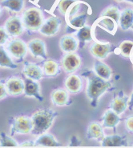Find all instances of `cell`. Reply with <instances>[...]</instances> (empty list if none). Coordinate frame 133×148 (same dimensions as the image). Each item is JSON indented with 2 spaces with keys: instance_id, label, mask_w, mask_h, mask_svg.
I'll use <instances>...</instances> for the list:
<instances>
[{
  "instance_id": "24",
  "label": "cell",
  "mask_w": 133,
  "mask_h": 148,
  "mask_svg": "<svg viewBox=\"0 0 133 148\" xmlns=\"http://www.w3.org/2000/svg\"><path fill=\"white\" fill-rule=\"evenodd\" d=\"M76 37L79 41V45L83 47L88 42L92 41V28L90 26H83V27L79 28L76 32Z\"/></svg>"
},
{
  "instance_id": "43",
  "label": "cell",
  "mask_w": 133,
  "mask_h": 148,
  "mask_svg": "<svg viewBox=\"0 0 133 148\" xmlns=\"http://www.w3.org/2000/svg\"><path fill=\"white\" fill-rule=\"evenodd\" d=\"M131 28H132V30H133V25H132V27H131Z\"/></svg>"
},
{
  "instance_id": "6",
  "label": "cell",
  "mask_w": 133,
  "mask_h": 148,
  "mask_svg": "<svg viewBox=\"0 0 133 148\" xmlns=\"http://www.w3.org/2000/svg\"><path fill=\"white\" fill-rule=\"evenodd\" d=\"M62 21L57 17H50L43 21L41 27L39 30L43 35L45 36H54L59 31Z\"/></svg>"
},
{
  "instance_id": "33",
  "label": "cell",
  "mask_w": 133,
  "mask_h": 148,
  "mask_svg": "<svg viewBox=\"0 0 133 148\" xmlns=\"http://www.w3.org/2000/svg\"><path fill=\"white\" fill-rule=\"evenodd\" d=\"M77 0H60L58 3V10L63 15H66L69 9Z\"/></svg>"
},
{
  "instance_id": "9",
  "label": "cell",
  "mask_w": 133,
  "mask_h": 148,
  "mask_svg": "<svg viewBox=\"0 0 133 148\" xmlns=\"http://www.w3.org/2000/svg\"><path fill=\"white\" fill-rule=\"evenodd\" d=\"M25 95L28 97H34L38 101L43 102V97L40 93V86L35 80L24 78V91Z\"/></svg>"
},
{
  "instance_id": "19",
  "label": "cell",
  "mask_w": 133,
  "mask_h": 148,
  "mask_svg": "<svg viewBox=\"0 0 133 148\" xmlns=\"http://www.w3.org/2000/svg\"><path fill=\"white\" fill-rule=\"evenodd\" d=\"M104 137V132L103 126L97 122H92L89 124L87 130V138L88 139L102 140Z\"/></svg>"
},
{
  "instance_id": "37",
  "label": "cell",
  "mask_w": 133,
  "mask_h": 148,
  "mask_svg": "<svg viewBox=\"0 0 133 148\" xmlns=\"http://www.w3.org/2000/svg\"><path fill=\"white\" fill-rule=\"evenodd\" d=\"M19 147H34V142L32 141H28V142H24L22 144L19 145Z\"/></svg>"
},
{
  "instance_id": "12",
  "label": "cell",
  "mask_w": 133,
  "mask_h": 148,
  "mask_svg": "<svg viewBox=\"0 0 133 148\" xmlns=\"http://www.w3.org/2000/svg\"><path fill=\"white\" fill-rule=\"evenodd\" d=\"M28 47L30 50L31 55L35 58L40 57L43 59H47L48 58L47 51H46V45L44 42L40 38L31 39L28 42Z\"/></svg>"
},
{
  "instance_id": "27",
  "label": "cell",
  "mask_w": 133,
  "mask_h": 148,
  "mask_svg": "<svg viewBox=\"0 0 133 148\" xmlns=\"http://www.w3.org/2000/svg\"><path fill=\"white\" fill-rule=\"evenodd\" d=\"M88 12H83L81 14H76L74 16L68 18V21L69 27H72V29L78 30L79 28L83 27L85 26L87 18H88Z\"/></svg>"
},
{
  "instance_id": "17",
  "label": "cell",
  "mask_w": 133,
  "mask_h": 148,
  "mask_svg": "<svg viewBox=\"0 0 133 148\" xmlns=\"http://www.w3.org/2000/svg\"><path fill=\"white\" fill-rule=\"evenodd\" d=\"M60 48L63 52L71 53L77 51L79 47L78 39L72 35H65L60 38Z\"/></svg>"
},
{
  "instance_id": "34",
  "label": "cell",
  "mask_w": 133,
  "mask_h": 148,
  "mask_svg": "<svg viewBox=\"0 0 133 148\" xmlns=\"http://www.w3.org/2000/svg\"><path fill=\"white\" fill-rule=\"evenodd\" d=\"M8 34L5 30V28L0 27V45L5 44L8 40Z\"/></svg>"
},
{
  "instance_id": "2",
  "label": "cell",
  "mask_w": 133,
  "mask_h": 148,
  "mask_svg": "<svg viewBox=\"0 0 133 148\" xmlns=\"http://www.w3.org/2000/svg\"><path fill=\"white\" fill-rule=\"evenodd\" d=\"M87 73L88 74L85 75L88 78V86L86 92L87 96L90 100L92 107H96L99 98L110 89L112 84L109 81L101 79L92 71Z\"/></svg>"
},
{
  "instance_id": "16",
  "label": "cell",
  "mask_w": 133,
  "mask_h": 148,
  "mask_svg": "<svg viewBox=\"0 0 133 148\" xmlns=\"http://www.w3.org/2000/svg\"><path fill=\"white\" fill-rule=\"evenodd\" d=\"M96 26L102 28L103 31H107L110 35H115L118 28V23L109 17L100 16L99 19L96 21Z\"/></svg>"
},
{
  "instance_id": "20",
  "label": "cell",
  "mask_w": 133,
  "mask_h": 148,
  "mask_svg": "<svg viewBox=\"0 0 133 148\" xmlns=\"http://www.w3.org/2000/svg\"><path fill=\"white\" fill-rule=\"evenodd\" d=\"M121 121L118 114L112 109L107 110L103 116V127L105 128H115Z\"/></svg>"
},
{
  "instance_id": "22",
  "label": "cell",
  "mask_w": 133,
  "mask_h": 148,
  "mask_svg": "<svg viewBox=\"0 0 133 148\" xmlns=\"http://www.w3.org/2000/svg\"><path fill=\"white\" fill-rule=\"evenodd\" d=\"M34 147H59V143L55 138L51 134H40L39 138L35 139L34 142Z\"/></svg>"
},
{
  "instance_id": "32",
  "label": "cell",
  "mask_w": 133,
  "mask_h": 148,
  "mask_svg": "<svg viewBox=\"0 0 133 148\" xmlns=\"http://www.w3.org/2000/svg\"><path fill=\"white\" fill-rule=\"evenodd\" d=\"M0 147H19V144L14 138L2 132L0 133Z\"/></svg>"
},
{
  "instance_id": "38",
  "label": "cell",
  "mask_w": 133,
  "mask_h": 148,
  "mask_svg": "<svg viewBox=\"0 0 133 148\" xmlns=\"http://www.w3.org/2000/svg\"><path fill=\"white\" fill-rule=\"evenodd\" d=\"M128 107L130 110L133 109V92L131 95V96L129 97V101H128Z\"/></svg>"
},
{
  "instance_id": "41",
  "label": "cell",
  "mask_w": 133,
  "mask_h": 148,
  "mask_svg": "<svg viewBox=\"0 0 133 148\" xmlns=\"http://www.w3.org/2000/svg\"><path fill=\"white\" fill-rule=\"evenodd\" d=\"M116 2H118V3H121V2H123V1H125V0H115Z\"/></svg>"
},
{
  "instance_id": "23",
  "label": "cell",
  "mask_w": 133,
  "mask_h": 148,
  "mask_svg": "<svg viewBox=\"0 0 133 148\" xmlns=\"http://www.w3.org/2000/svg\"><path fill=\"white\" fill-rule=\"evenodd\" d=\"M118 23L123 31H127L132 27L133 25L132 9H124L122 12H120V16Z\"/></svg>"
},
{
  "instance_id": "40",
  "label": "cell",
  "mask_w": 133,
  "mask_h": 148,
  "mask_svg": "<svg viewBox=\"0 0 133 148\" xmlns=\"http://www.w3.org/2000/svg\"><path fill=\"white\" fill-rule=\"evenodd\" d=\"M1 14H2V6L0 4V16H1Z\"/></svg>"
},
{
  "instance_id": "21",
  "label": "cell",
  "mask_w": 133,
  "mask_h": 148,
  "mask_svg": "<svg viewBox=\"0 0 133 148\" xmlns=\"http://www.w3.org/2000/svg\"><path fill=\"white\" fill-rule=\"evenodd\" d=\"M94 71L96 75L107 81H109L112 75V69L106 63L101 62L99 59H97L94 63Z\"/></svg>"
},
{
  "instance_id": "14",
  "label": "cell",
  "mask_w": 133,
  "mask_h": 148,
  "mask_svg": "<svg viewBox=\"0 0 133 148\" xmlns=\"http://www.w3.org/2000/svg\"><path fill=\"white\" fill-rule=\"evenodd\" d=\"M23 73L27 78L35 81L40 80L43 77V72L41 67L38 64L30 62H24Z\"/></svg>"
},
{
  "instance_id": "15",
  "label": "cell",
  "mask_w": 133,
  "mask_h": 148,
  "mask_svg": "<svg viewBox=\"0 0 133 148\" xmlns=\"http://www.w3.org/2000/svg\"><path fill=\"white\" fill-rule=\"evenodd\" d=\"M51 99L53 105L62 107L68 106L72 102L69 100V94L68 90L64 89H56L52 91Z\"/></svg>"
},
{
  "instance_id": "26",
  "label": "cell",
  "mask_w": 133,
  "mask_h": 148,
  "mask_svg": "<svg viewBox=\"0 0 133 148\" xmlns=\"http://www.w3.org/2000/svg\"><path fill=\"white\" fill-rule=\"evenodd\" d=\"M43 72L45 75L54 77L59 74V65L52 59H48L43 62Z\"/></svg>"
},
{
  "instance_id": "25",
  "label": "cell",
  "mask_w": 133,
  "mask_h": 148,
  "mask_svg": "<svg viewBox=\"0 0 133 148\" xmlns=\"http://www.w3.org/2000/svg\"><path fill=\"white\" fill-rule=\"evenodd\" d=\"M124 138L123 136L119 134H113V135H108L104 136L100 140L101 147H121L124 144Z\"/></svg>"
},
{
  "instance_id": "5",
  "label": "cell",
  "mask_w": 133,
  "mask_h": 148,
  "mask_svg": "<svg viewBox=\"0 0 133 148\" xmlns=\"http://www.w3.org/2000/svg\"><path fill=\"white\" fill-rule=\"evenodd\" d=\"M62 67L66 73H74L77 71L82 64L80 57L75 52H71L65 55L61 60Z\"/></svg>"
},
{
  "instance_id": "7",
  "label": "cell",
  "mask_w": 133,
  "mask_h": 148,
  "mask_svg": "<svg viewBox=\"0 0 133 148\" xmlns=\"http://www.w3.org/2000/svg\"><path fill=\"white\" fill-rule=\"evenodd\" d=\"M7 51L14 58L23 61L28 52V47L21 39H13L7 45Z\"/></svg>"
},
{
  "instance_id": "3",
  "label": "cell",
  "mask_w": 133,
  "mask_h": 148,
  "mask_svg": "<svg viewBox=\"0 0 133 148\" xmlns=\"http://www.w3.org/2000/svg\"><path fill=\"white\" fill-rule=\"evenodd\" d=\"M43 23V13L37 7H30L23 14V25L29 31H39Z\"/></svg>"
},
{
  "instance_id": "8",
  "label": "cell",
  "mask_w": 133,
  "mask_h": 148,
  "mask_svg": "<svg viewBox=\"0 0 133 148\" xmlns=\"http://www.w3.org/2000/svg\"><path fill=\"white\" fill-rule=\"evenodd\" d=\"M89 51L93 57L99 60L106 59L111 52H112V46L110 42H94L91 45Z\"/></svg>"
},
{
  "instance_id": "29",
  "label": "cell",
  "mask_w": 133,
  "mask_h": 148,
  "mask_svg": "<svg viewBox=\"0 0 133 148\" xmlns=\"http://www.w3.org/2000/svg\"><path fill=\"white\" fill-rule=\"evenodd\" d=\"M1 6L13 12H20L24 6V0H2Z\"/></svg>"
},
{
  "instance_id": "36",
  "label": "cell",
  "mask_w": 133,
  "mask_h": 148,
  "mask_svg": "<svg viewBox=\"0 0 133 148\" xmlns=\"http://www.w3.org/2000/svg\"><path fill=\"white\" fill-rule=\"evenodd\" d=\"M7 95L8 94L7 92L5 84H3L2 82H0V100L5 99L7 96Z\"/></svg>"
},
{
  "instance_id": "39",
  "label": "cell",
  "mask_w": 133,
  "mask_h": 148,
  "mask_svg": "<svg viewBox=\"0 0 133 148\" xmlns=\"http://www.w3.org/2000/svg\"><path fill=\"white\" fill-rule=\"evenodd\" d=\"M126 2L129 3H132L133 4V0H125Z\"/></svg>"
},
{
  "instance_id": "28",
  "label": "cell",
  "mask_w": 133,
  "mask_h": 148,
  "mask_svg": "<svg viewBox=\"0 0 133 148\" xmlns=\"http://www.w3.org/2000/svg\"><path fill=\"white\" fill-rule=\"evenodd\" d=\"M0 66L2 67H7L10 69H17L18 65L15 64L8 54L6 51V50L3 47L2 45H0Z\"/></svg>"
},
{
  "instance_id": "30",
  "label": "cell",
  "mask_w": 133,
  "mask_h": 148,
  "mask_svg": "<svg viewBox=\"0 0 133 148\" xmlns=\"http://www.w3.org/2000/svg\"><path fill=\"white\" fill-rule=\"evenodd\" d=\"M118 50L122 56L125 58H130L132 56L133 50V42L131 40H124L119 45Z\"/></svg>"
},
{
  "instance_id": "4",
  "label": "cell",
  "mask_w": 133,
  "mask_h": 148,
  "mask_svg": "<svg viewBox=\"0 0 133 148\" xmlns=\"http://www.w3.org/2000/svg\"><path fill=\"white\" fill-rule=\"evenodd\" d=\"M10 134H28L32 129L31 119L28 116L20 115L12 118L10 120Z\"/></svg>"
},
{
  "instance_id": "10",
  "label": "cell",
  "mask_w": 133,
  "mask_h": 148,
  "mask_svg": "<svg viewBox=\"0 0 133 148\" xmlns=\"http://www.w3.org/2000/svg\"><path fill=\"white\" fill-rule=\"evenodd\" d=\"M128 101L129 97L125 95L123 91H119V94L116 95L112 100L110 103V107L113 111L120 115L124 113V111L128 107Z\"/></svg>"
},
{
  "instance_id": "35",
  "label": "cell",
  "mask_w": 133,
  "mask_h": 148,
  "mask_svg": "<svg viewBox=\"0 0 133 148\" xmlns=\"http://www.w3.org/2000/svg\"><path fill=\"white\" fill-rule=\"evenodd\" d=\"M125 127L130 133H133V115H129L125 120Z\"/></svg>"
},
{
  "instance_id": "11",
  "label": "cell",
  "mask_w": 133,
  "mask_h": 148,
  "mask_svg": "<svg viewBox=\"0 0 133 148\" xmlns=\"http://www.w3.org/2000/svg\"><path fill=\"white\" fill-rule=\"evenodd\" d=\"M5 30L8 35L10 36H19L23 32V25L20 18L17 16H12L7 18L5 23Z\"/></svg>"
},
{
  "instance_id": "1",
  "label": "cell",
  "mask_w": 133,
  "mask_h": 148,
  "mask_svg": "<svg viewBox=\"0 0 133 148\" xmlns=\"http://www.w3.org/2000/svg\"><path fill=\"white\" fill-rule=\"evenodd\" d=\"M59 114L51 108L39 109L31 115L32 129L31 133L33 135H40L48 131Z\"/></svg>"
},
{
  "instance_id": "42",
  "label": "cell",
  "mask_w": 133,
  "mask_h": 148,
  "mask_svg": "<svg viewBox=\"0 0 133 148\" xmlns=\"http://www.w3.org/2000/svg\"><path fill=\"white\" fill-rule=\"evenodd\" d=\"M132 59V64H133V58Z\"/></svg>"
},
{
  "instance_id": "13",
  "label": "cell",
  "mask_w": 133,
  "mask_h": 148,
  "mask_svg": "<svg viewBox=\"0 0 133 148\" xmlns=\"http://www.w3.org/2000/svg\"><path fill=\"white\" fill-rule=\"evenodd\" d=\"M8 95L16 96L20 95L24 91V82L18 77H11L5 83Z\"/></svg>"
},
{
  "instance_id": "44",
  "label": "cell",
  "mask_w": 133,
  "mask_h": 148,
  "mask_svg": "<svg viewBox=\"0 0 133 148\" xmlns=\"http://www.w3.org/2000/svg\"><path fill=\"white\" fill-rule=\"evenodd\" d=\"M132 147H133V144H132Z\"/></svg>"
},
{
  "instance_id": "31",
  "label": "cell",
  "mask_w": 133,
  "mask_h": 148,
  "mask_svg": "<svg viewBox=\"0 0 133 148\" xmlns=\"http://www.w3.org/2000/svg\"><path fill=\"white\" fill-rule=\"evenodd\" d=\"M100 16H106L109 17L116 21V23L119 22V16H120V10L117 7L115 6H111L105 8L103 10L102 13L100 14Z\"/></svg>"
},
{
  "instance_id": "18",
  "label": "cell",
  "mask_w": 133,
  "mask_h": 148,
  "mask_svg": "<svg viewBox=\"0 0 133 148\" xmlns=\"http://www.w3.org/2000/svg\"><path fill=\"white\" fill-rule=\"evenodd\" d=\"M65 87L71 94L79 93L83 88L82 79L77 75H72L65 80Z\"/></svg>"
},
{
  "instance_id": "45",
  "label": "cell",
  "mask_w": 133,
  "mask_h": 148,
  "mask_svg": "<svg viewBox=\"0 0 133 148\" xmlns=\"http://www.w3.org/2000/svg\"><path fill=\"white\" fill-rule=\"evenodd\" d=\"M77 1H78V0H77Z\"/></svg>"
}]
</instances>
